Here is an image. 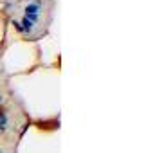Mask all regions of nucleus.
Returning a JSON list of instances; mask_svg holds the SVG:
<instances>
[{
    "label": "nucleus",
    "mask_w": 144,
    "mask_h": 153,
    "mask_svg": "<svg viewBox=\"0 0 144 153\" xmlns=\"http://www.w3.org/2000/svg\"><path fill=\"white\" fill-rule=\"evenodd\" d=\"M20 25H22V29H24V34H31V33L34 31V24H33V22H29V20L25 18V16L22 18Z\"/></svg>",
    "instance_id": "f03ea898"
},
{
    "label": "nucleus",
    "mask_w": 144,
    "mask_h": 153,
    "mask_svg": "<svg viewBox=\"0 0 144 153\" xmlns=\"http://www.w3.org/2000/svg\"><path fill=\"white\" fill-rule=\"evenodd\" d=\"M0 128H7V112L0 108Z\"/></svg>",
    "instance_id": "7ed1b4c3"
},
{
    "label": "nucleus",
    "mask_w": 144,
    "mask_h": 153,
    "mask_svg": "<svg viewBox=\"0 0 144 153\" xmlns=\"http://www.w3.org/2000/svg\"><path fill=\"white\" fill-rule=\"evenodd\" d=\"M11 25L15 27V31H18V33H24V29H22V25H20V22H18V20H13V22H11Z\"/></svg>",
    "instance_id": "20e7f679"
},
{
    "label": "nucleus",
    "mask_w": 144,
    "mask_h": 153,
    "mask_svg": "<svg viewBox=\"0 0 144 153\" xmlns=\"http://www.w3.org/2000/svg\"><path fill=\"white\" fill-rule=\"evenodd\" d=\"M6 130H7V128H0V133H4V131H6Z\"/></svg>",
    "instance_id": "0eeeda50"
},
{
    "label": "nucleus",
    "mask_w": 144,
    "mask_h": 153,
    "mask_svg": "<svg viewBox=\"0 0 144 153\" xmlns=\"http://www.w3.org/2000/svg\"><path fill=\"white\" fill-rule=\"evenodd\" d=\"M27 128H29V123H27V124H24V128H22V135H24V133L27 131Z\"/></svg>",
    "instance_id": "39448f33"
},
{
    "label": "nucleus",
    "mask_w": 144,
    "mask_h": 153,
    "mask_svg": "<svg viewBox=\"0 0 144 153\" xmlns=\"http://www.w3.org/2000/svg\"><path fill=\"white\" fill-rule=\"evenodd\" d=\"M2 103H4V96H2V94H0V105H2Z\"/></svg>",
    "instance_id": "423d86ee"
},
{
    "label": "nucleus",
    "mask_w": 144,
    "mask_h": 153,
    "mask_svg": "<svg viewBox=\"0 0 144 153\" xmlns=\"http://www.w3.org/2000/svg\"><path fill=\"white\" fill-rule=\"evenodd\" d=\"M25 15H40L42 11V0H36V2H29L25 6Z\"/></svg>",
    "instance_id": "f257e3e1"
},
{
    "label": "nucleus",
    "mask_w": 144,
    "mask_h": 153,
    "mask_svg": "<svg viewBox=\"0 0 144 153\" xmlns=\"http://www.w3.org/2000/svg\"><path fill=\"white\" fill-rule=\"evenodd\" d=\"M0 153H4V151H2V149H0Z\"/></svg>",
    "instance_id": "6e6552de"
}]
</instances>
